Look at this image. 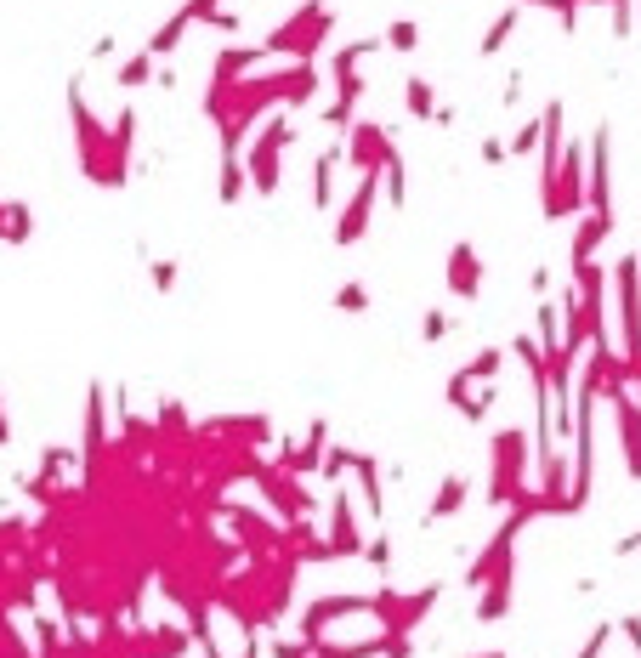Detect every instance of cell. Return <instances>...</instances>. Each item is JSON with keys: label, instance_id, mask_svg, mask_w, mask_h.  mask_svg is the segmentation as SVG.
<instances>
[{"label": "cell", "instance_id": "3957f363", "mask_svg": "<svg viewBox=\"0 0 641 658\" xmlns=\"http://www.w3.org/2000/svg\"><path fill=\"white\" fill-rule=\"evenodd\" d=\"M330 29H335V12L324 6V0H307V6H295L290 18H284L273 35L261 40V52H267V57H295V63H312V57H318V46L330 40Z\"/></svg>", "mask_w": 641, "mask_h": 658}, {"label": "cell", "instance_id": "d4e9b609", "mask_svg": "<svg viewBox=\"0 0 641 658\" xmlns=\"http://www.w3.org/2000/svg\"><path fill=\"white\" fill-rule=\"evenodd\" d=\"M403 108H409V120H432V108H437V91L426 74H415L409 86H403Z\"/></svg>", "mask_w": 641, "mask_h": 658}, {"label": "cell", "instance_id": "9a60e30c", "mask_svg": "<svg viewBox=\"0 0 641 658\" xmlns=\"http://www.w3.org/2000/svg\"><path fill=\"white\" fill-rule=\"evenodd\" d=\"M613 239V216H596V210H579V227H573V250H568V261L579 267V261H590L602 244Z\"/></svg>", "mask_w": 641, "mask_h": 658}, {"label": "cell", "instance_id": "8d00e7d4", "mask_svg": "<svg viewBox=\"0 0 641 658\" xmlns=\"http://www.w3.org/2000/svg\"><path fill=\"white\" fill-rule=\"evenodd\" d=\"M607 636H613V624H596V630H590V636H585V647H579V658H602Z\"/></svg>", "mask_w": 641, "mask_h": 658}, {"label": "cell", "instance_id": "7c38bea8", "mask_svg": "<svg viewBox=\"0 0 641 658\" xmlns=\"http://www.w3.org/2000/svg\"><path fill=\"white\" fill-rule=\"evenodd\" d=\"M443 284H449V295H460V301H477V295H483V256H477V244L471 239H460L449 250Z\"/></svg>", "mask_w": 641, "mask_h": 658}, {"label": "cell", "instance_id": "484cf974", "mask_svg": "<svg viewBox=\"0 0 641 658\" xmlns=\"http://www.w3.org/2000/svg\"><path fill=\"white\" fill-rule=\"evenodd\" d=\"M381 46L386 52H398V57H409L420 46V23L415 18H392L386 23V35H381Z\"/></svg>", "mask_w": 641, "mask_h": 658}, {"label": "cell", "instance_id": "277c9868", "mask_svg": "<svg viewBox=\"0 0 641 658\" xmlns=\"http://www.w3.org/2000/svg\"><path fill=\"white\" fill-rule=\"evenodd\" d=\"M613 290H619V358L630 369V386H641V250L619 256Z\"/></svg>", "mask_w": 641, "mask_h": 658}, {"label": "cell", "instance_id": "f35d334b", "mask_svg": "<svg viewBox=\"0 0 641 658\" xmlns=\"http://www.w3.org/2000/svg\"><path fill=\"white\" fill-rule=\"evenodd\" d=\"M505 137H483V165H505Z\"/></svg>", "mask_w": 641, "mask_h": 658}, {"label": "cell", "instance_id": "d6986e66", "mask_svg": "<svg viewBox=\"0 0 641 658\" xmlns=\"http://www.w3.org/2000/svg\"><path fill=\"white\" fill-rule=\"evenodd\" d=\"M335 165H341V142L312 159V210H330L335 205Z\"/></svg>", "mask_w": 641, "mask_h": 658}, {"label": "cell", "instance_id": "30bf717a", "mask_svg": "<svg viewBox=\"0 0 641 658\" xmlns=\"http://www.w3.org/2000/svg\"><path fill=\"white\" fill-rule=\"evenodd\" d=\"M250 477L261 483L267 505H273L284 522H295V517H307V511H312V494L301 488V477H295V471H284V466H256Z\"/></svg>", "mask_w": 641, "mask_h": 658}, {"label": "cell", "instance_id": "d590c367", "mask_svg": "<svg viewBox=\"0 0 641 658\" xmlns=\"http://www.w3.org/2000/svg\"><path fill=\"white\" fill-rule=\"evenodd\" d=\"M358 556H369V562H375L381 573H392V539H386V534H375V539H369V545H364Z\"/></svg>", "mask_w": 641, "mask_h": 658}, {"label": "cell", "instance_id": "e0dca14e", "mask_svg": "<svg viewBox=\"0 0 641 658\" xmlns=\"http://www.w3.org/2000/svg\"><path fill=\"white\" fill-rule=\"evenodd\" d=\"M352 477H358V494H364L369 517H375V522H386V488H381V460H375V454H358V460H352Z\"/></svg>", "mask_w": 641, "mask_h": 658}, {"label": "cell", "instance_id": "5b68a950", "mask_svg": "<svg viewBox=\"0 0 641 658\" xmlns=\"http://www.w3.org/2000/svg\"><path fill=\"white\" fill-rule=\"evenodd\" d=\"M290 142H295V120H290V114H273V120L256 131V148L244 154V176H250V193H256V199H273V193H278Z\"/></svg>", "mask_w": 641, "mask_h": 658}, {"label": "cell", "instance_id": "6da1fadb", "mask_svg": "<svg viewBox=\"0 0 641 658\" xmlns=\"http://www.w3.org/2000/svg\"><path fill=\"white\" fill-rule=\"evenodd\" d=\"M69 120H74V148H80V176L97 182V188H125L131 182V159L114 148V131L91 114L80 80H69Z\"/></svg>", "mask_w": 641, "mask_h": 658}, {"label": "cell", "instance_id": "ac0fdd59", "mask_svg": "<svg viewBox=\"0 0 641 658\" xmlns=\"http://www.w3.org/2000/svg\"><path fill=\"white\" fill-rule=\"evenodd\" d=\"M261 63H267L261 46H227V52H216V63H210V80H239V74L261 69Z\"/></svg>", "mask_w": 641, "mask_h": 658}, {"label": "cell", "instance_id": "7402d4cb", "mask_svg": "<svg viewBox=\"0 0 641 658\" xmlns=\"http://www.w3.org/2000/svg\"><path fill=\"white\" fill-rule=\"evenodd\" d=\"M381 199H386L392 210L409 205V165H403V154H392V159L381 165Z\"/></svg>", "mask_w": 641, "mask_h": 658}, {"label": "cell", "instance_id": "f546056e", "mask_svg": "<svg viewBox=\"0 0 641 658\" xmlns=\"http://www.w3.org/2000/svg\"><path fill=\"white\" fill-rule=\"evenodd\" d=\"M335 312H369V284L364 278H347V284L335 290Z\"/></svg>", "mask_w": 641, "mask_h": 658}, {"label": "cell", "instance_id": "4fadbf2b", "mask_svg": "<svg viewBox=\"0 0 641 658\" xmlns=\"http://www.w3.org/2000/svg\"><path fill=\"white\" fill-rule=\"evenodd\" d=\"M330 551L335 556H358L364 551V534H358V517H352V494L335 488L330 494Z\"/></svg>", "mask_w": 641, "mask_h": 658}, {"label": "cell", "instance_id": "bcb514c9", "mask_svg": "<svg viewBox=\"0 0 641 658\" xmlns=\"http://www.w3.org/2000/svg\"><path fill=\"white\" fill-rule=\"evenodd\" d=\"M636 29H641V0H636Z\"/></svg>", "mask_w": 641, "mask_h": 658}, {"label": "cell", "instance_id": "ba28073f", "mask_svg": "<svg viewBox=\"0 0 641 658\" xmlns=\"http://www.w3.org/2000/svg\"><path fill=\"white\" fill-rule=\"evenodd\" d=\"M392 154H398V148H392V125H381V120H352L347 137H341V165H352L358 176L381 171Z\"/></svg>", "mask_w": 641, "mask_h": 658}, {"label": "cell", "instance_id": "1f68e13d", "mask_svg": "<svg viewBox=\"0 0 641 658\" xmlns=\"http://www.w3.org/2000/svg\"><path fill=\"white\" fill-rule=\"evenodd\" d=\"M358 120V103H347V97H335V103H324V125H330L335 137H347V125Z\"/></svg>", "mask_w": 641, "mask_h": 658}, {"label": "cell", "instance_id": "d6a6232c", "mask_svg": "<svg viewBox=\"0 0 641 658\" xmlns=\"http://www.w3.org/2000/svg\"><path fill=\"white\" fill-rule=\"evenodd\" d=\"M534 148H539V120L517 125V131H511V142H505V154H511V159H528Z\"/></svg>", "mask_w": 641, "mask_h": 658}, {"label": "cell", "instance_id": "8992f818", "mask_svg": "<svg viewBox=\"0 0 641 658\" xmlns=\"http://www.w3.org/2000/svg\"><path fill=\"white\" fill-rule=\"evenodd\" d=\"M437 596H443V579L426 590H415V596H398V590H381V596H369V613L386 624V636H415L420 624H426V613L437 607Z\"/></svg>", "mask_w": 641, "mask_h": 658}, {"label": "cell", "instance_id": "74e56055", "mask_svg": "<svg viewBox=\"0 0 641 658\" xmlns=\"http://www.w3.org/2000/svg\"><path fill=\"white\" fill-rule=\"evenodd\" d=\"M205 29H216V35H239V12H222V6H216V12L205 18Z\"/></svg>", "mask_w": 641, "mask_h": 658}, {"label": "cell", "instance_id": "5bb4252c", "mask_svg": "<svg viewBox=\"0 0 641 658\" xmlns=\"http://www.w3.org/2000/svg\"><path fill=\"white\" fill-rule=\"evenodd\" d=\"M511 596H517V562H505L500 573L483 579V602H477V624H500L511 613Z\"/></svg>", "mask_w": 641, "mask_h": 658}, {"label": "cell", "instance_id": "52a82bcc", "mask_svg": "<svg viewBox=\"0 0 641 658\" xmlns=\"http://www.w3.org/2000/svg\"><path fill=\"white\" fill-rule=\"evenodd\" d=\"M585 210L613 216V125H596L585 142Z\"/></svg>", "mask_w": 641, "mask_h": 658}, {"label": "cell", "instance_id": "f6af8a7d", "mask_svg": "<svg viewBox=\"0 0 641 658\" xmlns=\"http://www.w3.org/2000/svg\"><path fill=\"white\" fill-rule=\"evenodd\" d=\"M471 658H505V653H471Z\"/></svg>", "mask_w": 641, "mask_h": 658}, {"label": "cell", "instance_id": "e575fe53", "mask_svg": "<svg viewBox=\"0 0 641 658\" xmlns=\"http://www.w3.org/2000/svg\"><path fill=\"white\" fill-rule=\"evenodd\" d=\"M148 278H154V290H159V295H171V290H176V278H182V267H176V261H154V267H148Z\"/></svg>", "mask_w": 641, "mask_h": 658}, {"label": "cell", "instance_id": "2e32d148", "mask_svg": "<svg viewBox=\"0 0 641 658\" xmlns=\"http://www.w3.org/2000/svg\"><path fill=\"white\" fill-rule=\"evenodd\" d=\"M466 500H471V483L466 477H460V471H449V477H443V483H437V500L426 505V528H437V522H449V517H460V511H466Z\"/></svg>", "mask_w": 641, "mask_h": 658}, {"label": "cell", "instance_id": "44dd1931", "mask_svg": "<svg viewBox=\"0 0 641 658\" xmlns=\"http://www.w3.org/2000/svg\"><path fill=\"white\" fill-rule=\"evenodd\" d=\"M188 29H193V18H188V12H182V6H176L171 18L159 23L154 35H148V57H171L176 46H182V35H188Z\"/></svg>", "mask_w": 641, "mask_h": 658}, {"label": "cell", "instance_id": "7bdbcfd3", "mask_svg": "<svg viewBox=\"0 0 641 658\" xmlns=\"http://www.w3.org/2000/svg\"><path fill=\"white\" fill-rule=\"evenodd\" d=\"M12 443V420H6V398H0V449Z\"/></svg>", "mask_w": 641, "mask_h": 658}, {"label": "cell", "instance_id": "836d02e7", "mask_svg": "<svg viewBox=\"0 0 641 658\" xmlns=\"http://www.w3.org/2000/svg\"><path fill=\"white\" fill-rule=\"evenodd\" d=\"M108 131H114V148H120V154L131 159V142H137V114H131V108H120V114H114V125H108Z\"/></svg>", "mask_w": 641, "mask_h": 658}, {"label": "cell", "instance_id": "83f0119b", "mask_svg": "<svg viewBox=\"0 0 641 658\" xmlns=\"http://www.w3.org/2000/svg\"><path fill=\"white\" fill-rule=\"evenodd\" d=\"M466 369V381H500V369H505V347H483L471 364H460Z\"/></svg>", "mask_w": 641, "mask_h": 658}, {"label": "cell", "instance_id": "603a6c76", "mask_svg": "<svg viewBox=\"0 0 641 658\" xmlns=\"http://www.w3.org/2000/svg\"><path fill=\"white\" fill-rule=\"evenodd\" d=\"M517 23H522V12H517V6L494 12V23H488V29H483V40H477V52H483V57H500V46H505L511 35H517Z\"/></svg>", "mask_w": 641, "mask_h": 658}, {"label": "cell", "instance_id": "4316f807", "mask_svg": "<svg viewBox=\"0 0 641 658\" xmlns=\"http://www.w3.org/2000/svg\"><path fill=\"white\" fill-rule=\"evenodd\" d=\"M35 239V210L23 199H6V244H29Z\"/></svg>", "mask_w": 641, "mask_h": 658}, {"label": "cell", "instance_id": "7a4b0ae2", "mask_svg": "<svg viewBox=\"0 0 641 658\" xmlns=\"http://www.w3.org/2000/svg\"><path fill=\"white\" fill-rule=\"evenodd\" d=\"M488 505H539V494L528 488V432L517 426L494 432L488 443Z\"/></svg>", "mask_w": 641, "mask_h": 658}, {"label": "cell", "instance_id": "cb8c5ba5", "mask_svg": "<svg viewBox=\"0 0 641 658\" xmlns=\"http://www.w3.org/2000/svg\"><path fill=\"white\" fill-rule=\"evenodd\" d=\"M154 63H159V57H148V46H142V52H131L120 69H114V86H120V91L148 86V80H154Z\"/></svg>", "mask_w": 641, "mask_h": 658}, {"label": "cell", "instance_id": "ee69618b", "mask_svg": "<svg viewBox=\"0 0 641 658\" xmlns=\"http://www.w3.org/2000/svg\"><path fill=\"white\" fill-rule=\"evenodd\" d=\"M0 244H6V199H0Z\"/></svg>", "mask_w": 641, "mask_h": 658}, {"label": "cell", "instance_id": "f1b7e54d", "mask_svg": "<svg viewBox=\"0 0 641 658\" xmlns=\"http://www.w3.org/2000/svg\"><path fill=\"white\" fill-rule=\"evenodd\" d=\"M352 460H358L352 449H341V443H324V460H318V477H324V483H341V477L352 471Z\"/></svg>", "mask_w": 641, "mask_h": 658}, {"label": "cell", "instance_id": "8fae6325", "mask_svg": "<svg viewBox=\"0 0 641 658\" xmlns=\"http://www.w3.org/2000/svg\"><path fill=\"white\" fill-rule=\"evenodd\" d=\"M613 420H619V449H624V471L641 477V386H624L607 398Z\"/></svg>", "mask_w": 641, "mask_h": 658}, {"label": "cell", "instance_id": "4dcf8cb0", "mask_svg": "<svg viewBox=\"0 0 641 658\" xmlns=\"http://www.w3.org/2000/svg\"><path fill=\"white\" fill-rule=\"evenodd\" d=\"M449 329H454V318H449L443 307H432L426 318H420V341H426V347H437V341H449Z\"/></svg>", "mask_w": 641, "mask_h": 658}, {"label": "cell", "instance_id": "60d3db41", "mask_svg": "<svg viewBox=\"0 0 641 658\" xmlns=\"http://www.w3.org/2000/svg\"><path fill=\"white\" fill-rule=\"evenodd\" d=\"M517 97H522V74H505V86H500V103H505V108H517Z\"/></svg>", "mask_w": 641, "mask_h": 658}, {"label": "cell", "instance_id": "9c48e42d", "mask_svg": "<svg viewBox=\"0 0 641 658\" xmlns=\"http://www.w3.org/2000/svg\"><path fill=\"white\" fill-rule=\"evenodd\" d=\"M375 205H381V171H364L358 176V188H352V199H347V210L335 216V244H341V250H352V244L369 233Z\"/></svg>", "mask_w": 641, "mask_h": 658}, {"label": "cell", "instance_id": "ab89813d", "mask_svg": "<svg viewBox=\"0 0 641 658\" xmlns=\"http://www.w3.org/2000/svg\"><path fill=\"white\" fill-rule=\"evenodd\" d=\"M528 290H534V295H551V267H545V261L528 273Z\"/></svg>", "mask_w": 641, "mask_h": 658}, {"label": "cell", "instance_id": "ffe728a7", "mask_svg": "<svg viewBox=\"0 0 641 658\" xmlns=\"http://www.w3.org/2000/svg\"><path fill=\"white\" fill-rule=\"evenodd\" d=\"M244 193H250V176H244V159L239 154H222V171H216V199H222L227 210L239 205Z\"/></svg>", "mask_w": 641, "mask_h": 658}, {"label": "cell", "instance_id": "b9f144b4", "mask_svg": "<svg viewBox=\"0 0 641 658\" xmlns=\"http://www.w3.org/2000/svg\"><path fill=\"white\" fill-rule=\"evenodd\" d=\"M613 551H619V556H636V551H641V528H636V534H624L619 545H613Z\"/></svg>", "mask_w": 641, "mask_h": 658}]
</instances>
